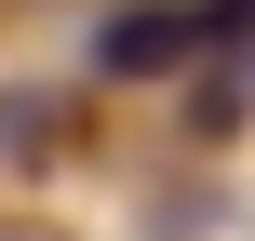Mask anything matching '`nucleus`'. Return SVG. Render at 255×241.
<instances>
[{"instance_id": "f257e3e1", "label": "nucleus", "mask_w": 255, "mask_h": 241, "mask_svg": "<svg viewBox=\"0 0 255 241\" xmlns=\"http://www.w3.org/2000/svg\"><path fill=\"white\" fill-rule=\"evenodd\" d=\"M215 40V0H148V13H108L94 27V80H148V67H188Z\"/></svg>"}]
</instances>
